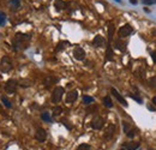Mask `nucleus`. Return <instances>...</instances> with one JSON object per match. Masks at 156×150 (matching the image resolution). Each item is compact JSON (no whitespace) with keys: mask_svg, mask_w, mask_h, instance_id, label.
Here are the masks:
<instances>
[{"mask_svg":"<svg viewBox=\"0 0 156 150\" xmlns=\"http://www.w3.org/2000/svg\"><path fill=\"white\" fill-rule=\"evenodd\" d=\"M83 102H84L85 105H90V103L94 102V97L88 96V95H84V96H83Z\"/></svg>","mask_w":156,"mask_h":150,"instance_id":"obj_19","label":"nucleus"},{"mask_svg":"<svg viewBox=\"0 0 156 150\" xmlns=\"http://www.w3.org/2000/svg\"><path fill=\"white\" fill-rule=\"evenodd\" d=\"M115 47L117 48H119L120 51H125V43H121V42H119V41H117V43H115Z\"/></svg>","mask_w":156,"mask_h":150,"instance_id":"obj_26","label":"nucleus"},{"mask_svg":"<svg viewBox=\"0 0 156 150\" xmlns=\"http://www.w3.org/2000/svg\"><path fill=\"white\" fill-rule=\"evenodd\" d=\"M103 124H105V120H103V118L100 117V115H95L91 120V127L94 130H101Z\"/></svg>","mask_w":156,"mask_h":150,"instance_id":"obj_4","label":"nucleus"},{"mask_svg":"<svg viewBox=\"0 0 156 150\" xmlns=\"http://www.w3.org/2000/svg\"><path fill=\"white\" fill-rule=\"evenodd\" d=\"M123 126H124V131H125V133H127L131 129H130V125L127 124V123H123Z\"/></svg>","mask_w":156,"mask_h":150,"instance_id":"obj_28","label":"nucleus"},{"mask_svg":"<svg viewBox=\"0 0 156 150\" xmlns=\"http://www.w3.org/2000/svg\"><path fill=\"white\" fill-rule=\"evenodd\" d=\"M41 119L42 120H44V121H47V123H50V115H49V113L48 112H43L42 114H41Z\"/></svg>","mask_w":156,"mask_h":150,"instance_id":"obj_21","label":"nucleus"},{"mask_svg":"<svg viewBox=\"0 0 156 150\" xmlns=\"http://www.w3.org/2000/svg\"><path fill=\"white\" fill-rule=\"evenodd\" d=\"M1 102H3L7 108H11V103H10V101H9V98H7V97L3 96V97H1Z\"/></svg>","mask_w":156,"mask_h":150,"instance_id":"obj_23","label":"nucleus"},{"mask_svg":"<svg viewBox=\"0 0 156 150\" xmlns=\"http://www.w3.org/2000/svg\"><path fill=\"white\" fill-rule=\"evenodd\" d=\"M73 57L77 60H83L85 58V51H84L82 47H76L73 49Z\"/></svg>","mask_w":156,"mask_h":150,"instance_id":"obj_7","label":"nucleus"},{"mask_svg":"<svg viewBox=\"0 0 156 150\" xmlns=\"http://www.w3.org/2000/svg\"><path fill=\"white\" fill-rule=\"evenodd\" d=\"M152 3H156V0H143V4L145 5H151Z\"/></svg>","mask_w":156,"mask_h":150,"instance_id":"obj_29","label":"nucleus"},{"mask_svg":"<svg viewBox=\"0 0 156 150\" xmlns=\"http://www.w3.org/2000/svg\"><path fill=\"white\" fill-rule=\"evenodd\" d=\"M120 150H125V149H120Z\"/></svg>","mask_w":156,"mask_h":150,"instance_id":"obj_37","label":"nucleus"},{"mask_svg":"<svg viewBox=\"0 0 156 150\" xmlns=\"http://www.w3.org/2000/svg\"><path fill=\"white\" fill-rule=\"evenodd\" d=\"M61 112H63V108L59 107V106H57V107L53 109V115H59Z\"/></svg>","mask_w":156,"mask_h":150,"instance_id":"obj_27","label":"nucleus"},{"mask_svg":"<svg viewBox=\"0 0 156 150\" xmlns=\"http://www.w3.org/2000/svg\"><path fill=\"white\" fill-rule=\"evenodd\" d=\"M150 85H151V86H154V88L156 86V77H154V78H151V79H150Z\"/></svg>","mask_w":156,"mask_h":150,"instance_id":"obj_30","label":"nucleus"},{"mask_svg":"<svg viewBox=\"0 0 156 150\" xmlns=\"http://www.w3.org/2000/svg\"><path fill=\"white\" fill-rule=\"evenodd\" d=\"M130 3H132V4H137V0H130Z\"/></svg>","mask_w":156,"mask_h":150,"instance_id":"obj_35","label":"nucleus"},{"mask_svg":"<svg viewBox=\"0 0 156 150\" xmlns=\"http://www.w3.org/2000/svg\"><path fill=\"white\" fill-rule=\"evenodd\" d=\"M77 97H78L77 90H72V91H70V92L67 94V96H66V102H67V103H73L76 100H77Z\"/></svg>","mask_w":156,"mask_h":150,"instance_id":"obj_9","label":"nucleus"},{"mask_svg":"<svg viewBox=\"0 0 156 150\" xmlns=\"http://www.w3.org/2000/svg\"><path fill=\"white\" fill-rule=\"evenodd\" d=\"M12 70V61L9 57H4L0 61V71L4 72V73H7Z\"/></svg>","mask_w":156,"mask_h":150,"instance_id":"obj_2","label":"nucleus"},{"mask_svg":"<svg viewBox=\"0 0 156 150\" xmlns=\"http://www.w3.org/2000/svg\"><path fill=\"white\" fill-rule=\"evenodd\" d=\"M35 138H36V140H38V142H44L46 140V138H47V133H46V131L43 130V129H37V131H36V133H35Z\"/></svg>","mask_w":156,"mask_h":150,"instance_id":"obj_8","label":"nucleus"},{"mask_svg":"<svg viewBox=\"0 0 156 150\" xmlns=\"http://www.w3.org/2000/svg\"><path fill=\"white\" fill-rule=\"evenodd\" d=\"M55 82H57V79H55L54 77L48 76V77H46V78L43 79V85H44L46 88H49V86H52V85H53Z\"/></svg>","mask_w":156,"mask_h":150,"instance_id":"obj_13","label":"nucleus"},{"mask_svg":"<svg viewBox=\"0 0 156 150\" xmlns=\"http://www.w3.org/2000/svg\"><path fill=\"white\" fill-rule=\"evenodd\" d=\"M132 31H133L132 27L129 25V24H126V25H124V27H121V28L119 29V36H120V37H127L129 35L132 34Z\"/></svg>","mask_w":156,"mask_h":150,"instance_id":"obj_6","label":"nucleus"},{"mask_svg":"<svg viewBox=\"0 0 156 150\" xmlns=\"http://www.w3.org/2000/svg\"><path fill=\"white\" fill-rule=\"evenodd\" d=\"M111 91H112V94H113V95L115 96V98L118 100V101H119V102H120V103H121L123 106H125V107L127 106V102H126V100H125V98H124V97H123V96H121V95H120V94H119V92H118V91H117V90H115L114 88H112V89H111Z\"/></svg>","mask_w":156,"mask_h":150,"instance_id":"obj_10","label":"nucleus"},{"mask_svg":"<svg viewBox=\"0 0 156 150\" xmlns=\"http://www.w3.org/2000/svg\"><path fill=\"white\" fill-rule=\"evenodd\" d=\"M17 82L15 81V79H9L7 82H6V84H5V90H6V92H9V94H15L16 92V89H17Z\"/></svg>","mask_w":156,"mask_h":150,"instance_id":"obj_5","label":"nucleus"},{"mask_svg":"<svg viewBox=\"0 0 156 150\" xmlns=\"http://www.w3.org/2000/svg\"><path fill=\"white\" fill-rule=\"evenodd\" d=\"M77 150H91V148H90L89 144H81V145L77 148Z\"/></svg>","mask_w":156,"mask_h":150,"instance_id":"obj_25","label":"nucleus"},{"mask_svg":"<svg viewBox=\"0 0 156 150\" xmlns=\"http://www.w3.org/2000/svg\"><path fill=\"white\" fill-rule=\"evenodd\" d=\"M106 60H107V61H112V60H113V51H112L111 46H108V47H107V52H106Z\"/></svg>","mask_w":156,"mask_h":150,"instance_id":"obj_16","label":"nucleus"},{"mask_svg":"<svg viewBox=\"0 0 156 150\" xmlns=\"http://www.w3.org/2000/svg\"><path fill=\"white\" fill-rule=\"evenodd\" d=\"M114 132H115V126L114 125H108L106 131H105V138L106 139H111L113 137Z\"/></svg>","mask_w":156,"mask_h":150,"instance_id":"obj_11","label":"nucleus"},{"mask_svg":"<svg viewBox=\"0 0 156 150\" xmlns=\"http://www.w3.org/2000/svg\"><path fill=\"white\" fill-rule=\"evenodd\" d=\"M92 44L95 47H102L103 44H105V38H103L101 35H96L94 41H92Z\"/></svg>","mask_w":156,"mask_h":150,"instance_id":"obj_12","label":"nucleus"},{"mask_svg":"<svg viewBox=\"0 0 156 150\" xmlns=\"http://www.w3.org/2000/svg\"><path fill=\"white\" fill-rule=\"evenodd\" d=\"M64 88L63 86H57L54 90H53V92H52V102L53 103H58L60 100H61V97H63V95H64Z\"/></svg>","mask_w":156,"mask_h":150,"instance_id":"obj_3","label":"nucleus"},{"mask_svg":"<svg viewBox=\"0 0 156 150\" xmlns=\"http://www.w3.org/2000/svg\"><path fill=\"white\" fill-rule=\"evenodd\" d=\"M31 36L29 34H22V33H17L15 38H13V47L16 51L18 49H24L28 47V43L30 41Z\"/></svg>","mask_w":156,"mask_h":150,"instance_id":"obj_1","label":"nucleus"},{"mask_svg":"<svg viewBox=\"0 0 156 150\" xmlns=\"http://www.w3.org/2000/svg\"><path fill=\"white\" fill-rule=\"evenodd\" d=\"M130 96H131V97H132V98H135V100H136V101H137V102H139V103H140V102H142V100H140V98H139V97H137V96H135V95H132V94H131V95H130Z\"/></svg>","mask_w":156,"mask_h":150,"instance_id":"obj_33","label":"nucleus"},{"mask_svg":"<svg viewBox=\"0 0 156 150\" xmlns=\"http://www.w3.org/2000/svg\"><path fill=\"white\" fill-rule=\"evenodd\" d=\"M10 5H11V9L17 10L21 6V3H19V0H10Z\"/></svg>","mask_w":156,"mask_h":150,"instance_id":"obj_18","label":"nucleus"},{"mask_svg":"<svg viewBox=\"0 0 156 150\" xmlns=\"http://www.w3.org/2000/svg\"><path fill=\"white\" fill-rule=\"evenodd\" d=\"M66 46H69V42L67 41H63V42H59V44L57 46V52H59V51H63V49L66 47Z\"/></svg>","mask_w":156,"mask_h":150,"instance_id":"obj_20","label":"nucleus"},{"mask_svg":"<svg viewBox=\"0 0 156 150\" xmlns=\"http://www.w3.org/2000/svg\"><path fill=\"white\" fill-rule=\"evenodd\" d=\"M113 34H114V25L109 24V27H108V38H109V41L113 38Z\"/></svg>","mask_w":156,"mask_h":150,"instance_id":"obj_22","label":"nucleus"},{"mask_svg":"<svg viewBox=\"0 0 156 150\" xmlns=\"http://www.w3.org/2000/svg\"><path fill=\"white\" fill-rule=\"evenodd\" d=\"M151 59H152V61H154V63L156 64V51L151 53Z\"/></svg>","mask_w":156,"mask_h":150,"instance_id":"obj_32","label":"nucleus"},{"mask_svg":"<svg viewBox=\"0 0 156 150\" xmlns=\"http://www.w3.org/2000/svg\"><path fill=\"white\" fill-rule=\"evenodd\" d=\"M152 103H154V105H156V96L152 98Z\"/></svg>","mask_w":156,"mask_h":150,"instance_id":"obj_34","label":"nucleus"},{"mask_svg":"<svg viewBox=\"0 0 156 150\" xmlns=\"http://www.w3.org/2000/svg\"><path fill=\"white\" fill-rule=\"evenodd\" d=\"M126 134H127V136H129L130 138H132V137H135V132H133V130H130V131H129V132H127Z\"/></svg>","mask_w":156,"mask_h":150,"instance_id":"obj_31","label":"nucleus"},{"mask_svg":"<svg viewBox=\"0 0 156 150\" xmlns=\"http://www.w3.org/2000/svg\"><path fill=\"white\" fill-rule=\"evenodd\" d=\"M5 22H6V15L3 13V12H0V27L4 25Z\"/></svg>","mask_w":156,"mask_h":150,"instance_id":"obj_24","label":"nucleus"},{"mask_svg":"<svg viewBox=\"0 0 156 150\" xmlns=\"http://www.w3.org/2000/svg\"><path fill=\"white\" fill-rule=\"evenodd\" d=\"M54 7L57 9V10H64L65 7H66V3L64 1V0H55L54 1Z\"/></svg>","mask_w":156,"mask_h":150,"instance_id":"obj_15","label":"nucleus"},{"mask_svg":"<svg viewBox=\"0 0 156 150\" xmlns=\"http://www.w3.org/2000/svg\"><path fill=\"white\" fill-rule=\"evenodd\" d=\"M138 148H139L138 142H130L125 144V150H137Z\"/></svg>","mask_w":156,"mask_h":150,"instance_id":"obj_14","label":"nucleus"},{"mask_svg":"<svg viewBox=\"0 0 156 150\" xmlns=\"http://www.w3.org/2000/svg\"><path fill=\"white\" fill-rule=\"evenodd\" d=\"M1 109H3V108H1V106H0V112H1Z\"/></svg>","mask_w":156,"mask_h":150,"instance_id":"obj_36","label":"nucleus"},{"mask_svg":"<svg viewBox=\"0 0 156 150\" xmlns=\"http://www.w3.org/2000/svg\"><path fill=\"white\" fill-rule=\"evenodd\" d=\"M103 103H105V106H106V107H108V108L113 107V102H112V100H111V97H109V96L103 97Z\"/></svg>","mask_w":156,"mask_h":150,"instance_id":"obj_17","label":"nucleus"}]
</instances>
